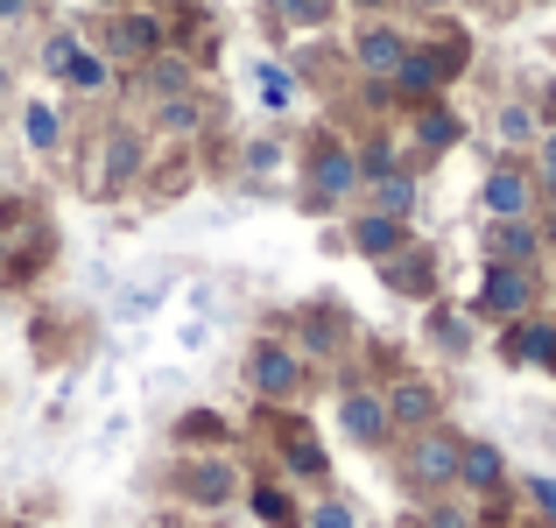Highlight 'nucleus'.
<instances>
[{"label":"nucleus","instance_id":"obj_21","mask_svg":"<svg viewBox=\"0 0 556 528\" xmlns=\"http://www.w3.org/2000/svg\"><path fill=\"white\" fill-rule=\"evenodd\" d=\"M261 99H268V106H289V99H296V85H289V71L282 64H261Z\"/></svg>","mask_w":556,"mask_h":528},{"label":"nucleus","instance_id":"obj_24","mask_svg":"<svg viewBox=\"0 0 556 528\" xmlns=\"http://www.w3.org/2000/svg\"><path fill=\"white\" fill-rule=\"evenodd\" d=\"M254 515L268 521V528H289V501H282L275 487H261V493H254Z\"/></svg>","mask_w":556,"mask_h":528},{"label":"nucleus","instance_id":"obj_18","mask_svg":"<svg viewBox=\"0 0 556 528\" xmlns=\"http://www.w3.org/2000/svg\"><path fill=\"white\" fill-rule=\"evenodd\" d=\"M416 135H422V149H451V141H458V113L430 106V113L416 121Z\"/></svg>","mask_w":556,"mask_h":528},{"label":"nucleus","instance_id":"obj_30","mask_svg":"<svg viewBox=\"0 0 556 528\" xmlns=\"http://www.w3.org/2000/svg\"><path fill=\"white\" fill-rule=\"evenodd\" d=\"M71 56H78V42H71V36H56V42H50V71H64Z\"/></svg>","mask_w":556,"mask_h":528},{"label":"nucleus","instance_id":"obj_17","mask_svg":"<svg viewBox=\"0 0 556 528\" xmlns=\"http://www.w3.org/2000/svg\"><path fill=\"white\" fill-rule=\"evenodd\" d=\"M374 198H380V218H402L416 204V184L408 176H374Z\"/></svg>","mask_w":556,"mask_h":528},{"label":"nucleus","instance_id":"obj_31","mask_svg":"<svg viewBox=\"0 0 556 528\" xmlns=\"http://www.w3.org/2000/svg\"><path fill=\"white\" fill-rule=\"evenodd\" d=\"M184 437H218V416H184Z\"/></svg>","mask_w":556,"mask_h":528},{"label":"nucleus","instance_id":"obj_11","mask_svg":"<svg viewBox=\"0 0 556 528\" xmlns=\"http://www.w3.org/2000/svg\"><path fill=\"white\" fill-rule=\"evenodd\" d=\"M232 487H240V479H232V465H190V473H184V493H190L198 507L232 501Z\"/></svg>","mask_w":556,"mask_h":528},{"label":"nucleus","instance_id":"obj_16","mask_svg":"<svg viewBox=\"0 0 556 528\" xmlns=\"http://www.w3.org/2000/svg\"><path fill=\"white\" fill-rule=\"evenodd\" d=\"M135 169H141V141L135 135H113L106 141V184H127Z\"/></svg>","mask_w":556,"mask_h":528},{"label":"nucleus","instance_id":"obj_34","mask_svg":"<svg viewBox=\"0 0 556 528\" xmlns=\"http://www.w3.org/2000/svg\"><path fill=\"white\" fill-rule=\"evenodd\" d=\"M0 92H8V71H0Z\"/></svg>","mask_w":556,"mask_h":528},{"label":"nucleus","instance_id":"obj_1","mask_svg":"<svg viewBox=\"0 0 556 528\" xmlns=\"http://www.w3.org/2000/svg\"><path fill=\"white\" fill-rule=\"evenodd\" d=\"M529 303H535L529 268H486V282H479V311L486 317H521Z\"/></svg>","mask_w":556,"mask_h":528},{"label":"nucleus","instance_id":"obj_4","mask_svg":"<svg viewBox=\"0 0 556 528\" xmlns=\"http://www.w3.org/2000/svg\"><path fill=\"white\" fill-rule=\"evenodd\" d=\"M339 423H345V437H359V444H380V437H388V402H380V394H345Z\"/></svg>","mask_w":556,"mask_h":528},{"label":"nucleus","instance_id":"obj_23","mask_svg":"<svg viewBox=\"0 0 556 528\" xmlns=\"http://www.w3.org/2000/svg\"><path fill=\"white\" fill-rule=\"evenodd\" d=\"M22 127H28V141H36V149H56V113L50 106H28Z\"/></svg>","mask_w":556,"mask_h":528},{"label":"nucleus","instance_id":"obj_3","mask_svg":"<svg viewBox=\"0 0 556 528\" xmlns=\"http://www.w3.org/2000/svg\"><path fill=\"white\" fill-rule=\"evenodd\" d=\"M430 416H437V388H430V380H394V394H388V423H408V430H422Z\"/></svg>","mask_w":556,"mask_h":528},{"label":"nucleus","instance_id":"obj_2","mask_svg":"<svg viewBox=\"0 0 556 528\" xmlns=\"http://www.w3.org/2000/svg\"><path fill=\"white\" fill-rule=\"evenodd\" d=\"M408 473H416L422 487H451V479H458V444H451L444 430H422L416 451H408Z\"/></svg>","mask_w":556,"mask_h":528},{"label":"nucleus","instance_id":"obj_15","mask_svg":"<svg viewBox=\"0 0 556 528\" xmlns=\"http://www.w3.org/2000/svg\"><path fill=\"white\" fill-rule=\"evenodd\" d=\"M507 345H515V360H556V331L535 325V317H529V325H515V339H507Z\"/></svg>","mask_w":556,"mask_h":528},{"label":"nucleus","instance_id":"obj_9","mask_svg":"<svg viewBox=\"0 0 556 528\" xmlns=\"http://www.w3.org/2000/svg\"><path fill=\"white\" fill-rule=\"evenodd\" d=\"M486 212L493 218H521L529 212V176L521 169H493L486 176Z\"/></svg>","mask_w":556,"mask_h":528},{"label":"nucleus","instance_id":"obj_13","mask_svg":"<svg viewBox=\"0 0 556 528\" xmlns=\"http://www.w3.org/2000/svg\"><path fill=\"white\" fill-rule=\"evenodd\" d=\"M353 184H359V163L339 149V141H325V155H317V190L339 198V190H353Z\"/></svg>","mask_w":556,"mask_h":528},{"label":"nucleus","instance_id":"obj_20","mask_svg":"<svg viewBox=\"0 0 556 528\" xmlns=\"http://www.w3.org/2000/svg\"><path fill=\"white\" fill-rule=\"evenodd\" d=\"M289 465H296L303 479H317V473H325V451H317V444H311L303 430H289Z\"/></svg>","mask_w":556,"mask_h":528},{"label":"nucleus","instance_id":"obj_12","mask_svg":"<svg viewBox=\"0 0 556 528\" xmlns=\"http://www.w3.org/2000/svg\"><path fill=\"white\" fill-rule=\"evenodd\" d=\"M353 247H359V254H374V261L402 254V218H380V212H367V218L353 226Z\"/></svg>","mask_w":556,"mask_h":528},{"label":"nucleus","instance_id":"obj_28","mask_svg":"<svg viewBox=\"0 0 556 528\" xmlns=\"http://www.w3.org/2000/svg\"><path fill=\"white\" fill-rule=\"evenodd\" d=\"M275 8H282L289 22H325V8H331V0H275Z\"/></svg>","mask_w":556,"mask_h":528},{"label":"nucleus","instance_id":"obj_25","mask_svg":"<svg viewBox=\"0 0 556 528\" xmlns=\"http://www.w3.org/2000/svg\"><path fill=\"white\" fill-rule=\"evenodd\" d=\"M311 528H359V521H353V507H345V501H317L311 507Z\"/></svg>","mask_w":556,"mask_h":528},{"label":"nucleus","instance_id":"obj_27","mask_svg":"<svg viewBox=\"0 0 556 528\" xmlns=\"http://www.w3.org/2000/svg\"><path fill=\"white\" fill-rule=\"evenodd\" d=\"M501 135H507V141H529V135H535L529 106H507V113H501Z\"/></svg>","mask_w":556,"mask_h":528},{"label":"nucleus","instance_id":"obj_6","mask_svg":"<svg viewBox=\"0 0 556 528\" xmlns=\"http://www.w3.org/2000/svg\"><path fill=\"white\" fill-rule=\"evenodd\" d=\"M486 254H493V268H521V261L535 254V232L521 226V218H493V232H486Z\"/></svg>","mask_w":556,"mask_h":528},{"label":"nucleus","instance_id":"obj_14","mask_svg":"<svg viewBox=\"0 0 556 528\" xmlns=\"http://www.w3.org/2000/svg\"><path fill=\"white\" fill-rule=\"evenodd\" d=\"M121 50L163 56V22H155V14H127V22H121Z\"/></svg>","mask_w":556,"mask_h":528},{"label":"nucleus","instance_id":"obj_26","mask_svg":"<svg viewBox=\"0 0 556 528\" xmlns=\"http://www.w3.org/2000/svg\"><path fill=\"white\" fill-rule=\"evenodd\" d=\"M155 121H163L169 135H184V127H198V106H190V99H169V106L155 113Z\"/></svg>","mask_w":556,"mask_h":528},{"label":"nucleus","instance_id":"obj_32","mask_svg":"<svg viewBox=\"0 0 556 528\" xmlns=\"http://www.w3.org/2000/svg\"><path fill=\"white\" fill-rule=\"evenodd\" d=\"M430 528H465V515H430Z\"/></svg>","mask_w":556,"mask_h":528},{"label":"nucleus","instance_id":"obj_7","mask_svg":"<svg viewBox=\"0 0 556 528\" xmlns=\"http://www.w3.org/2000/svg\"><path fill=\"white\" fill-rule=\"evenodd\" d=\"M402 56H408V42L394 36L388 22L359 28V64H367V71H380V78H394V64H402Z\"/></svg>","mask_w":556,"mask_h":528},{"label":"nucleus","instance_id":"obj_19","mask_svg":"<svg viewBox=\"0 0 556 528\" xmlns=\"http://www.w3.org/2000/svg\"><path fill=\"white\" fill-rule=\"evenodd\" d=\"M184 85H190V71L177 64V56H149V92H169V99H177Z\"/></svg>","mask_w":556,"mask_h":528},{"label":"nucleus","instance_id":"obj_33","mask_svg":"<svg viewBox=\"0 0 556 528\" xmlns=\"http://www.w3.org/2000/svg\"><path fill=\"white\" fill-rule=\"evenodd\" d=\"M543 155H556V127H549V149H543Z\"/></svg>","mask_w":556,"mask_h":528},{"label":"nucleus","instance_id":"obj_29","mask_svg":"<svg viewBox=\"0 0 556 528\" xmlns=\"http://www.w3.org/2000/svg\"><path fill=\"white\" fill-rule=\"evenodd\" d=\"M529 493H535V507L556 521V479H529Z\"/></svg>","mask_w":556,"mask_h":528},{"label":"nucleus","instance_id":"obj_5","mask_svg":"<svg viewBox=\"0 0 556 528\" xmlns=\"http://www.w3.org/2000/svg\"><path fill=\"white\" fill-rule=\"evenodd\" d=\"M501 479H507V465H501V451H493V444H458V487L493 493Z\"/></svg>","mask_w":556,"mask_h":528},{"label":"nucleus","instance_id":"obj_22","mask_svg":"<svg viewBox=\"0 0 556 528\" xmlns=\"http://www.w3.org/2000/svg\"><path fill=\"white\" fill-rule=\"evenodd\" d=\"M64 78L78 85V92H99V85H106V64H99V56H71V64H64Z\"/></svg>","mask_w":556,"mask_h":528},{"label":"nucleus","instance_id":"obj_8","mask_svg":"<svg viewBox=\"0 0 556 528\" xmlns=\"http://www.w3.org/2000/svg\"><path fill=\"white\" fill-rule=\"evenodd\" d=\"M444 78H451V71H444V64H437V56H430V50H408V56H402V64H394V85H402V92H408V99H430V92H437V85H444Z\"/></svg>","mask_w":556,"mask_h":528},{"label":"nucleus","instance_id":"obj_10","mask_svg":"<svg viewBox=\"0 0 556 528\" xmlns=\"http://www.w3.org/2000/svg\"><path fill=\"white\" fill-rule=\"evenodd\" d=\"M254 388L261 394H289L296 388V352L289 345H261L254 352Z\"/></svg>","mask_w":556,"mask_h":528}]
</instances>
